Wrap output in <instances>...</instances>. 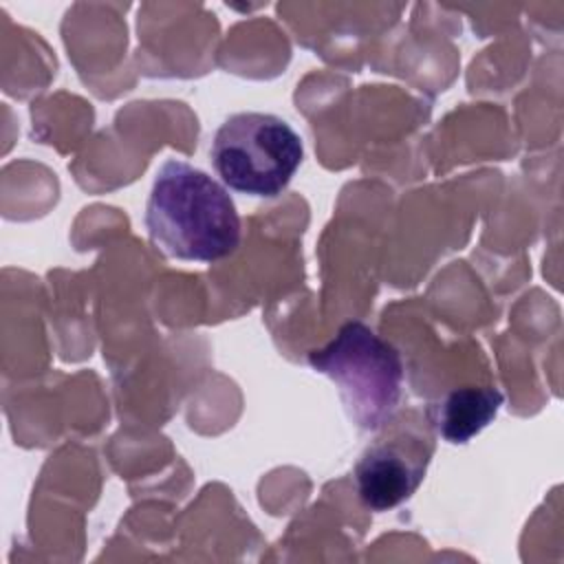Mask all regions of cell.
I'll return each instance as SVG.
<instances>
[{"label":"cell","mask_w":564,"mask_h":564,"mask_svg":"<svg viewBox=\"0 0 564 564\" xmlns=\"http://www.w3.org/2000/svg\"><path fill=\"white\" fill-rule=\"evenodd\" d=\"M430 456L432 443L421 436H394L372 443L352 469L359 500L372 511L399 507L423 482Z\"/></svg>","instance_id":"cell-4"},{"label":"cell","mask_w":564,"mask_h":564,"mask_svg":"<svg viewBox=\"0 0 564 564\" xmlns=\"http://www.w3.org/2000/svg\"><path fill=\"white\" fill-rule=\"evenodd\" d=\"M143 220L152 245L176 260L216 262L240 245V216L229 192L181 159L159 167Z\"/></svg>","instance_id":"cell-1"},{"label":"cell","mask_w":564,"mask_h":564,"mask_svg":"<svg viewBox=\"0 0 564 564\" xmlns=\"http://www.w3.org/2000/svg\"><path fill=\"white\" fill-rule=\"evenodd\" d=\"M502 405V392L491 386L456 388L425 410L430 425L449 443H467L485 430Z\"/></svg>","instance_id":"cell-5"},{"label":"cell","mask_w":564,"mask_h":564,"mask_svg":"<svg viewBox=\"0 0 564 564\" xmlns=\"http://www.w3.org/2000/svg\"><path fill=\"white\" fill-rule=\"evenodd\" d=\"M308 366L335 383L359 430L379 432L392 419L401 399L403 361L364 322H346L326 346L308 352Z\"/></svg>","instance_id":"cell-2"},{"label":"cell","mask_w":564,"mask_h":564,"mask_svg":"<svg viewBox=\"0 0 564 564\" xmlns=\"http://www.w3.org/2000/svg\"><path fill=\"white\" fill-rule=\"evenodd\" d=\"M209 154L227 187L273 198L297 172L304 145L300 134L278 115L236 112L216 130Z\"/></svg>","instance_id":"cell-3"}]
</instances>
